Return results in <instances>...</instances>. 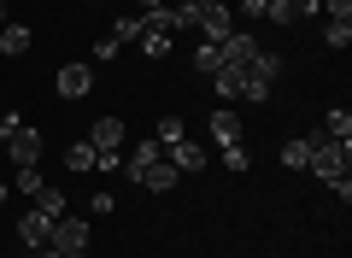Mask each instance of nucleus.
I'll return each instance as SVG.
<instances>
[{
  "instance_id": "10",
  "label": "nucleus",
  "mask_w": 352,
  "mask_h": 258,
  "mask_svg": "<svg viewBox=\"0 0 352 258\" xmlns=\"http://www.w3.org/2000/svg\"><path fill=\"white\" fill-rule=\"evenodd\" d=\"M53 83H59V100H82L88 88H94V71H88V65H59Z\"/></svg>"
},
{
  "instance_id": "27",
  "label": "nucleus",
  "mask_w": 352,
  "mask_h": 258,
  "mask_svg": "<svg viewBox=\"0 0 352 258\" xmlns=\"http://www.w3.org/2000/svg\"><path fill=\"white\" fill-rule=\"evenodd\" d=\"M118 53H124V47H118V41H112V36H100V41H94V59H100V65H112V59H118Z\"/></svg>"
},
{
  "instance_id": "22",
  "label": "nucleus",
  "mask_w": 352,
  "mask_h": 258,
  "mask_svg": "<svg viewBox=\"0 0 352 258\" xmlns=\"http://www.w3.org/2000/svg\"><path fill=\"white\" fill-rule=\"evenodd\" d=\"M112 41H118V47H124V41H141V12H124V18H118V24H112Z\"/></svg>"
},
{
  "instance_id": "30",
  "label": "nucleus",
  "mask_w": 352,
  "mask_h": 258,
  "mask_svg": "<svg viewBox=\"0 0 352 258\" xmlns=\"http://www.w3.org/2000/svg\"><path fill=\"white\" fill-rule=\"evenodd\" d=\"M317 6H323L329 18H352V0H317Z\"/></svg>"
},
{
  "instance_id": "18",
  "label": "nucleus",
  "mask_w": 352,
  "mask_h": 258,
  "mask_svg": "<svg viewBox=\"0 0 352 258\" xmlns=\"http://www.w3.org/2000/svg\"><path fill=\"white\" fill-rule=\"evenodd\" d=\"M217 65H223V47H217V41H200V47H194V71H200V76H212Z\"/></svg>"
},
{
  "instance_id": "2",
  "label": "nucleus",
  "mask_w": 352,
  "mask_h": 258,
  "mask_svg": "<svg viewBox=\"0 0 352 258\" xmlns=\"http://www.w3.org/2000/svg\"><path fill=\"white\" fill-rule=\"evenodd\" d=\"M194 30H200L206 41H223L229 30H235V6H229V0L223 6H194Z\"/></svg>"
},
{
  "instance_id": "37",
  "label": "nucleus",
  "mask_w": 352,
  "mask_h": 258,
  "mask_svg": "<svg viewBox=\"0 0 352 258\" xmlns=\"http://www.w3.org/2000/svg\"><path fill=\"white\" fill-rule=\"evenodd\" d=\"M159 6H182V0H159Z\"/></svg>"
},
{
  "instance_id": "11",
  "label": "nucleus",
  "mask_w": 352,
  "mask_h": 258,
  "mask_svg": "<svg viewBox=\"0 0 352 258\" xmlns=\"http://www.w3.org/2000/svg\"><path fill=\"white\" fill-rule=\"evenodd\" d=\"M212 88H217V100H223V106H235L241 88H247V71H241V65H217V71H212Z\"/></svg>"
},
{
  "instance_id": "29",
  "label": "nucleus",
  "mask_w": 352,
  "mask_h": 258,
  "mask_svg": "<svg viewBox=\"0 0 352 258\" xmlns=\"http://www.w3.org/2000/svg\"><path fill=\"white\" fill-rule=\"evenodd\" d=\"M18 123H24V118H18V111H0V147L12 141V129H18Z\"/></svg>"
},
{
  "instance_id": "1",
  "label": "nucleus",
  "mask_w": 352,
  "mask_h": 258,
  "mask_svg": "<svg viewBox=\"0 0 352 258\" xmlns=\"http://www.w3.org/2000/svg\"><path fill=\"white\" fill-rule=\"evenodd\" d=\"M346 164H352V141H329L323 129H317V136H311V164H305V171H311V176H323V182H329V188L340 194V206L352 200Z\"/></svg>"
},
{
  "instance_id": "33",
  "label": "nucleus",
  "mask_w": 352,
  "mask_h": 258,
  "mask_svg": "<svg viewBox=\"0 0 352 258\" xmlns=\"http://www.w3.org/2000/svg\"><path fill=\"white\" fill-rule=\"evenodd\" d=\"M188 6H223V0H188Z\"/></svg>"
},
{
  "instance_id": "3",
  "label": "nucleus",
  "mask_w": 352,
  "mask_h": 258,
  "mask_svg": "<svg viewBox=\"0 0 352 258\" xmlns=\"http://www.w3.org/2000/svg\"><path fill=\"white\" fill-rule=\"evenodd\" d=\"M47 246H59V252H88V223L82 217H53V235H47Z\"/></svg>"
},
{
  "instance_id": "9",
  "label": "nucleus",
  "mask_w": 352,
  "mask_h": 258,
  "mask_svg": "<svg viewBox=\"0 0 352 258\" xmlns=\"http://www.w3.org/2000/svg\"><path fill=\"white\" fill-rule=\"evenodd\" d=\"M6 153H12V164H18V171H24V164H41V136L18 123V129H12V141H6Z\"/></svg>"
},
{
  "instance_id": "40",
  "label": "nucleus",
  "mask_w": 352,
  "mask_h": 258,
  "mask_svg": "<svg viewBox=\"0 0 352 258\" xmlns=\"http://www.w3.org/2000/svg\"><path fill=\"white\" fill-rule=\"evenodd\" d=\"M270 258H282V252H270Z\"/></svg>"
},
{
  "instance_id": "41",
  "label": "nucleus",
  "mask_w": 352,
  "mask_h": 258,
  "mask_svg": "<svg viewBox=\"0 0 352 258\" xmlns=\"http://www.w3.org/2000/svg\"><path fill=\"white\" fill-rule=\"evenodd\" d=\"M0 223H6V217H0Z\"/></svg>"
},
{
  "instance_id": "13",
  "label": "nucleus",
  "mask_w": 352,
  "mask_h": 258,
  "mask_svg": "<svg viewBox=\"0 0 352 258\" xmlns=\"http://www.w3.org/2000/svg\"><path fill=\"white\" fill-rule=\"evenodd\" d=\"M247 76H252V83H264V88H270V83L282 76V53L258 47V53H252V65H247Z\"/></svg>"
},
{
  "instance_id": "23",
  "label": "nucleus",
  "mask_w": 352,
  "mask_h": 258,
  "mask_svg": "<svg viewBox=\"0 0 352 258\" xmlns=\"http://www.w3.org/2000/svg\"><path fill=\"white\" fill-rule=\"evenodd\" d=\"M182 136H188V123H182V118H159V129H153L159 147H170V141H182Z\"/></svg>"
},
{
  "instance_id": "7",
  "label": "nucleus",
  "mask_w": 352,
  "mask_h": 258,
  "mask_svg": "<svg viewBox=\"0 0 352 258\" xmlns=\"http://www.w3.org/2000/svg\"><path fill=\"white\" fill-rule=\"evenodd\" d=\"M47 235H53V217H47V211H36V206H30L24 217H18V241H24L30 252H36V246H47Z\"/></svg>"
},
{
  "instance_id": "38",
  "label": "nucleus",
  "mask_w": 352,
  "mask_h": 258,
  "mask_svg": "<svg viewBox=\"0 0 352 258\" xmlns=\"http://www.w3.org/2000/svg\"><path fill=\"white\" fill-rule=\"evenodd\" d=\"M65 258H88V252H65Z\"/></svg>"
},
{
  "instance_id": "16",
  "label": "nucleus",
  "mask_w": 352,
  "mask_h": 258,
  "mask_svg": "<svg viewBox=\"0 0 352 258\" xmlns=\"http://www.w3.org/2000/svg\"><path fill=\"white\" fill-rule=\"evenodd\" d=\"M282 164H288V171H305V164H311V136L282 141Z\"/></svg>"
},
{
  "instance_id": "31",
  "label": "nucleus",
  "mask_w": 352,
  "mask_h": 258,
  "mask_svg": "<svg viewBox=\"0 0 352 258\" xmlns=\"http://www.w3.org/2000/svg\"><path fill=\"white\" fill-rule=\"evenodd\" d=\"M264 6H270V0H241V12H235V18H264Z\"/></svg>"
},
{
  "instance_id": "25",
  "label": "nucleus",
  "mask_w": 352,
  "mask_h": 258,
  "mask_svg": "<svg viewBox=\"0 0 352 258\" xmlns=\"http://www.w3.org/2000/svg\"><path fill=\"white\" fill-rule=\"evenodd\" d=\"M264 18H270V24H282V30H288V24H294V6H288V0H270V6H264Z\"/></svg>"
},
{
  "instance_id": "8",
  "label": "nucleus",
  "mask_w": 352,
  "mask_h": 258,
  "mask_svg": "<svg viewBox=\"0 0 352 258\" xmlns=\"http://www.w3.org/2000/svg\"><path fill=\"white\" fill-rule=\"evenodd\" d=\"M217 47H223V65H241V71H247L252 53H258V36H247V30H229Z\"/></svg>"
},
{
  "instance_id": "39",
  "label": "nucleus",
  "mask_w": 352,
  "mask_h": 258,
  "mask_svg": "<svg viewBox=\"0 0 352 258\" xmlns=\"http://www.w3.org/2000/svg\"><path fill=\"white\" fill-rule=\"evenodd\" d=\"M288 6H300V0H288Z\"/></svg>"
},
{
  "instance_id": "26",
  "label": "nucleus",
  "mask_w": 352,
  "mask_h": 258,
  "mask_svg": "<svg viewBox=\"0 0 352 258\" xmlns=\"http://www.w3.org/2000/svg\"><path fill=\"white\" fill-rule=\"evenodd\" d=\"M247 164H252L247 147H223V171H247Z\"/></svg>"
},
{
  "instance_id": "32",
  "label": "nucleus",
  "mask_w": 352,
  "mask_h": 258,
  "mask_svg": "<svg viewBox=\"0 0 352 258\" xmlns=\"http://www.w3.org/2000/svg\"><path fill=\"white\" fill-rule=\"evenodd\" d=\"M30 258H65V252H59V246H36V252H30Z\"/></svg>"
},
{
  "instance_id": "24",
  "label": "nucleus",
  "mask_w": 352,
  "mask_h": 258,
  "mask_svg": "<svg viewBox=\"0 0 352 258\" xmlns=\"http://www.w3.org/2000/svg\"><path fill=\"white\" fill-rule=\"evenodd\" d=\"M36 211H47V217H65V194H59V188H41V194H36Z\"/></svg>"
},
{
  "instance_id": "35",
  "label": "nucleus",
  "mask_w": 352,
  "mask_h": 258,
  "mask_svg": "<svg viewBox=\"0 0 352 258\" xmlns=\"http://www.w3.org/2000/svg\"><path fill=\"white\" fill-rule=\"evenodd\" d=\"M147 6H159V0H141V12H147Z\"/></svg>"
},
{
  "instance_id": "28",
  "label": "nucleus",
  "mask_w": 352,
  "mask_h": 258,
  "mask_svg": "<svg viewBox=\"0 0 352 258\" xmlns=\"http://www.w3.org/2000/svg\"><path fill=\"white\" fill-rule=\"evenodd\" d=\"M118 211V200H112V188H100V194H94V217H112Z\"/></svg>"
},
{
  "instance_id": "17",
  "label": "nucleus",
  "mask_w": 352,
  "mask_h": 258,
  "mask_svg": "<svg viewBox=\"0 0 352 258\" xmlns=\"http://www.w3.org/2000/svg\"><path fill=\"white\" fill-rule=\"evenodd\" d=\"M323 136H329V141H352V111H346V106H335V111L323 118Z\"/></svg>"
},
{
  "instance_id": "20",
  "label": "nucleus",
  "mask_w": 352,
  "mask_h": 258,
  "mask_svg": "<svg viewBox=\"0 0 352 258\" xmlns=\"http://www.w3.org/2000/svg\"><path fill=\"white\" fill-rule=\"evenodd\" d=\"M323 41H329V47H335V53H346V47H352V18H329Z\"/></svg>"
},
{
  "instance_id": "14",
  "label": "nucleus",
  "mask_w": 352,
  "mask_h": 258,
  "mask_svg": "<svg viewBox=\"0 0 352 258\" xmlns=\"http://www.w3.org/2000/svg\"><path fill=\"white\" fill-rule=\"evenodd\" d=\"M30 41H36V36H30L24 24H0V53H6V59H24Z\"/></svg>"
},
{
  "instance_id": "19",
  "label": "nucleus",
  "mask_w": 352,
  "mask_h": 258,
  "mask_svg": "<svg viewBox=\"0 0 352 258\" xmlns=\"http://www.w3.org/2000/svg\"><path fill=\"white\" fill-rule=\"evenodd\" d=\"M12 188H18V194H30V200H36L41 188H47V176H41V164H24V171L12 176Z\"/></svg>"
},
{
  "instance_id": "36",
  "label": "nucleus",
  "mask_w": 352,
  "mask_h": 258,
  "mask_svg": "<svg viewBox=\"0 0 352 258\" xmlns=\"http://www.w3.org/2000/svg\"><path fill=\"white\" fill-rule=\"evenodd\" d=\"M0 24H6V0H0Z\"/></svg>"
},
{
  "instance_id": "4",
  "label": "nucleus",
  "mask_w": 352,
  "mask_h": 258,
  "mask_svg": "<svg viewBox=\"0 0 352 258\" xmlns=\"http://www.w3.org/2000/svg\"><path fill=\"white\" fill-rule=\"evenodd\" d=\"M124 141H129L124 118H94V123H88V147H94V153H124Z\"/></svg>"
},
{
  "instance_id": "12",
  "label": "nucleus",
  "mask_w": 352,
  "mask_h": 258,
  "mask_svg": "<svg viewBox=\"0 0 352 258\" xmlns=\"http://www.w3.org/2000/svg\"><path fill=\"white\" fill-rule=\"evenodd\" d=\"M212 141H217V147H241V118H235V106H217V111H212Z\"/></svg>"
},
{
  "instance_id": "5",
  "label": "nucleus",
  "mask_w": 352,
  "mask_h": 258,
  "mask_svg": "<svg viewBox=\"0 0 352 258\" xmlns=\"http://www.w3.org/2000/svg\"><path fill=\"white\" fill-rule=\"evenodd\" d=\"M135 182H141V188H147V194H170V188H176V182H182V171H176V164H170V159H164V153H159V159H153V164H147V171H141V176H135Z\"/></svg>"
},
{
  "instance_id": "34",
  "label": "nucleus",
  "mask_w": 352,
  "mask_h": 258,
  "mask_svg": "<svg viewBox=\"0 0 352 258\" xmlns=\"http://www.w3.org/2000/svg\"><path fill=\"white\" fill-rule=\"evenodd\" d=\"M0 206H6V176H0Z\"/></svg>"
},
{
  "instance_id": "15",
  "label": "nucleus",
  "mask_w": 352,
  "mask_h": 258,
  "mask_svg": "<svg viewBox=\"0 0 352 258\" xmlns=\"http://www.w3.org/2000/svg\"><path fill=\"white\" fill-rule=\"evenodd\" d=\"M147 59H170V47H176V36H164V30H141V41H135Z\"/></svg>"
},
{
  "instance_id": "21",
  "label": "nucleus",
  "mask_w": 352,
  "mask_h": 258,
  "mask_svg": "<svg viewBox=\"0 0 352 258\" xmlns=\"http://www.w3.org/2000/svg\"><path fill=\"white\" fill-rule=\"evenodd\" d=\"M65 164H71V171H94V147H88V136L65 147Z\"/></svg>"
},
{
  "instance_id": "6",
  "label": "nucleus",
  "mask_w": 352,
  "mask_h": 258,
  "mask_svg": "<svg viewBox=\"0 0 352 258\" xmlns=\"http://www.w3.org/2000/svg\"><path fill=\"white\" fill-rule=\"evenodd\" d=\"M164 159H170V164H176L182 176L206 171V147H200V141H188V136H182V141H170V147H164Z\"/></svg>"
}]
</instances>
